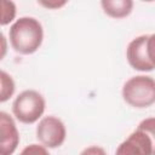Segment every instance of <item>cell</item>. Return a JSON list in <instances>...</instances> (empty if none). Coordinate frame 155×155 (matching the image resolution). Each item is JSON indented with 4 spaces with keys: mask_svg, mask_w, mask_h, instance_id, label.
Wrapping results in <instances>:
<instances>
[{
    "mask_svg": "<svg viewBox=\"0 0 155 155\" xmlns=\"http://www.w3.org/2000/svg\"><path fill=\"white\" fill-rule=\"evenodd\" d=\"M67 137V130L62 120L56 116L42 117L36 126V138L46 148L61 147Z\"/></svg>",
    "mask_w": 155,
    "mask_h": 155,
    "instance_id": "cell-4",
    "label": "cell"
},
{
    "mask_svg": "<svg viewBox=\"0 0 155 155\" xmlns=\"http://www.w3.org/2000/svg\"><path fill=\"white\" fill-rule=\"evenodd\" d=\"M147 52H148V57H149L150 62L155 67V33L151 34V35H148V39H147Z\"/></svg>",
    "mask_w": 155,
    "mask_h": 155,
    "instance_id": "cell-13",
    "label": "cell"
},
{
    "mask_svg": "<svg viewBox=\"0 0 155 155\" xmlns=\"http://www.w3.org/2000/svg\"><path fill=\"white\" fill-rule=\"evenodd\" d=\"M0 155H12L19 143V133L13 119L5 111L0 113Z\"/></svg>",
    "mask_w": 155,
    "mask_h": 155,
    "instance_id": "cell-7",
    "label": "cell"
},
{
    "mask_svg": "<svg viewBox=\"0 0 155 155\" xmlns=\"http://www.w3.org/2000/svg\"><path fill=\"white\" fill-rule=\"evenodd\" d=\"M10 42L13 50L21 54H31L42 44L44 30L41 23L34 17H21L8 31Z\"/></svg>",
    "mask_w": 155,
    "mask_h": 155,
    "instance_id": "cell-1",
    "label": "cell"
},
{
    "mask_svg": "<svg viewBox=\"0 0 155 155\" xmlns=\"http://www.w3.org/2000/svg\"><path fill=\"white\" fill-rule=\"evenodd\" d=\"M147 39L148 35H140L133 39L126 50V58L128 64L139 71H151L155 69L150 62L147 52Z\"/></svg>",
    "mask_w": 155,
    "mask_h": 155,
    "instance_id": "cell-6",
    "label": "cell"
},
{
    "mask_svg": "<svg viewBox=\"0 0 155 155\" xmlns=\"http://www.w3.org/2000/svg\"><path fill=\"white\" fill-rule=\"evenodd\" d=\"M39 4L47 8H59L67 2L65 1H39Z\"/></svg>",
    "mask_w": 155,
    "mask_h": 155,
    "instance_id": "cell-15",
    "label": "cell"
},
{
    "mask_svg": "<svg viewBox=\"0 0 155 155\" xmlns=\"http://www.w3.org/2000/svg\"><path fill=\"white\" fill-rule=\"evenodd\" d=\"M19 155H50V153L47 151L46 147L44 145H39V144H30L27 145Z\"/></svg>",
    "mask_w": 155,
    "mask_h": 155,
    "instance_id": "cell-12",
    "label": "cell"
},
{
    "mask_svg": "<svg viewBox=\"0 0 155 155\" xmlns=\"http://www.w3.org/2000/svg\"><path fill=\"white\" fill-rule=\"evenodd\" d=\"M44 97L34 90H25L21 92L12 103V111L16 119L23 124L36 122L45 111Z\"/></svg>",
    "mask_w": 155,
    "mask_h": 155,
    "instance_id": "cell-3",
    "label": "cell"
},
{
    "mask_svg": "<svg viewBox=\"0 0 155 155\" xmlns=\"http://www.w3.org/2000/svg\"><path fill=\"white\" fill-rule=\"evenodd\" d=\"M115 155H154V147L149 136L137 127L117 147Z\"/></svg>",
    "mask_w": 155,
    "mask_h": 155,
    "instance_id": "cell-5",
    "label": "cell"
},
{
    "mask_svg": "<svg viewBox=\"0 0 155 155\" xmlns=\"http://www.w3.org/2000/svg\"><path fill=\"white\" fill-rule=\"evenodd\" d=\"M101 5L104 13L113 18L127 17L133 8L132 0H103Z\"/></svg>",
    "mask_w": 155,
    "mask_h": 155,
    "instance_id": "cell-8",
    "label": "cell"
},
{
    "mask_svg": "<svg viewBox=\"0 0 155 155\" xmlns=\"http://www.w3.org/2000/svg\"><path fill=\"white\" fill-rule=\"evenodd\" d=\"M80 155H107V154H105L103 148L97 147V145H92V147L84 149Z\"/></svg>",
    "mask_w": 155,
    "mask_h": 155,
    "instance_id": "cell-14",
    "label": "cell"
},
{
    "mask_svg": "<svg viewBox=\"0 0 155 155\" xmlns=\"http://www.w3.org/2000/svg\"><path fill=\"white\" fill-rule=\"evenodd\" d=\"M124 101L133 108H148L155 103V79L137 75L128 79L122 87Z\"/></svg>",
    "mask_w": 155,
    "mask_h": 155,
    "instance_id": "cell-2",
    "label": "cell"
},
{
    "mask_svg": "<svg viewBox=\"0 0 155 155\" xmlns=\"http://www.w3.org/2000/svg\"><path fill=\"white\" fill-rule=\"evenodd\" d=\"M0 82H1L0 102H6L15 92V82L12 78L4 70H1L0 73Z\"/></svg>",
    "mask_w": 155,
    "mask_h": 155,
    "instance_id": "cell-9",
    "label": "cell"
},
{
    "mask_svg": "<svg viewBox=\"0 0 155 155\" xmlns=\"http://www.w3.org/2000/svg\"><path fill=\"white\" fill-rule=\"evenodd\" d=\"M1 25H6L8 24L11 21H13L15 16H16V5L12 1H1Z\"/></svg>",
    "mask_w": 155,
    "mask_h": 155,
    "instance_id": "cell-10",
    "label": "cell"
},
{
    "mask_svg": "<svg viewBox=\"0 0 155 155\" xmlns=\"http://www.w3.org/2000/svg\"><path fill=\"white\" fill-rule=\"evenodd\" d=\"M138 128H140L149 136V138L153 143V147H154V155H155V117L144 119L138 125Z\"/></svg>",
    "mask_w": 155,
    "mask_h": 155,
    "instance_id": "cell-11",
    "label": "cell"
}]
</instances>
